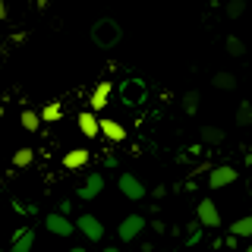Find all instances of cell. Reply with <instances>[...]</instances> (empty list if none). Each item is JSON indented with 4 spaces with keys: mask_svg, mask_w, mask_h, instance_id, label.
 <instances>
[{
    "mask_svg": "<svg viewBox=\"0 0 252 252\" xmlns=\"http://www.w3.org/2000/svg\"><path fill=\"white\" fill-rule=\"evenodd\" d=\"M19 123H22V129H26V132H38V129H41V114L26 107V110L19 114Z\"/></svg>",
    "mask_w": 252,
    "mask_h": 252,
    "instance_id": "16",
    "label": "cell"
},
{
    "mask_svg": "<svg viewBox=\"0 0 252 252\" xmlns=\"http://www.w3.org/2000/svg\"><path fill=\"white\" fill-rule=\"evenodd\" d=\"M6 16H10V6H6V0H0V22H3Z\"/></svg>",
    "mask_w": 252,
    "mask_h": 252,
    "instance_id": "28",
    "label": "cell"
},
{
    "mask_svg": "<svg viewBox=\"0 0 252 252\" xmlns=\"http://www.w3.org/2000/svg\"><path fill=\"white\" fill-rule=\"evenodd\" d=\"M44 227H47V233H54V236H63V240H69V236L76 233V224H73V220H69L66 215H60V211L47 215V218H44Z\"/></svg>",
    "mask_w": 252,
    "mask_h": 252,
    "instance_id": "6",
    "label": "cell"
},
{
    "mask_svg": "<svg viewBox=\"0 0 252 252\" xmlns=\"http://www.w3.org/2000/svg\"><path fill=\"white\" fill-rule=\"evenodd\" d=\"M38 114H41V123H57L63 117V104H60V101H47Z\"/></svg>",
    "mask_w": 252,
    "mask_h": 252,
    "instance_id": "17",
    "label": "cell"
},
{
    "mask_svg": "<svg viewBox=\"0 0 252 252\" xmlns=\"http://www.w3.org/2000/svg\"><path fill=\"white\" fill-rule=\"evenodd\" d=\"M236 123H240V126L252 123V104H249V101H243V104L236 107Z\"/></svg>",
    "mask_w": 252,
    "mask_h": 252,
    "instance_id": "24",
    "label": "cell"
},
{
    "mask_svg": "<svg viewBox=\"0 0 252 252\" xmlns=\"http://www.w3.org/2000/svg\"><path fill=\"white\" fill-rule=\"evenodd\" d=\"M32 161H35V148L22 145V148H16V152H13V167H16V170L32 167Z\"/></svg>",
    "mask_w": 252,
    "mask_h": 252,
    "instance_id": "15",
    "label": "cell"
},
{
    "mask_svg": "<svg viewBox=\"0 0 252 252\" xmlns=\"http://www.w3.org/2000/svg\"><path fill=\"white\" fill-rule=\"evenodd\" d=\"M35 6H38V10H41V13H44V10H47V6H51V0H35Z\"/></svg>",
    "mask_w": 252,
    "mask_h": 252,
    "instance_id": "29",
    "label": "cell"
},
{
    "mask_svg": "<svg viewBox=\"0 0 252 252\" xmlns=\"http://www.w3.org/2000/svg\"><path fill=\"white\" fill-rule=\"evenodd\" d=\"M152 195H155V199H164V195H167V186H155Z\"/></svg>",
    "mask_w": 252,
    "mask_h": 252,
    "instance_id": "27",
    "label": "cell"
},
{
    "mask_svg": "<svg viewBox=\"0 0 252 252\" xmlns=\"http://www.w3.org/2000/svg\"><path fill=\"white\" fill-rule=\"evenodd\" d=\"M76 230L82 233L89 243H101V240H104V224H101L94 215H79L76 218Z\"/></svg>",
    "mask_w": 252,
    "mask_h": 252,
    "instance_id": "5",
    "label": "cell"
},
{
    "mask_svg": "<svg viewBox=\"0 0 252 252\" xmlns=\"http://www.w3.org/2000/svg\"><path fill=\"white\" fill-rule=\"evenodd\" d=\"M230 233H233V236H246V240H252V215L233 220V224H230Z\"/></svg>",
    "mask_w": 252,
    "mask_h": 252,
    "instance_id": "20",
    "label": "cell"
},
{
    "mask_svg": "<svg viewBox=\"0 0 252 252\" xmlns=\"http://www.w3.org/2000/svg\"><path fill=\"white\" fill-rule=\"evenodd\" d=\"M123 104H142V101L148 98V89H145V82H139V79H132V82H126L123 85Z\"/></svg>",
    "mask_w": 252,
    "mask_h": 252,
    "instance_id": "12",
    "label": "cell"
},
{
    "mask_svg": "<svg viewBox=\"0 0 252 252\" xmlns=\"http://www.w3.org/2000/svg\"><path fill=\"white\" fill-rule=\"evenodd\" d=\"M195 220L205 227V230H218L220 227V211H218V202L215 199H199V205H195Z\"/></svg>",
    "mask_w": 252,
    "mask_h": 252,
    "instance_id": "2",
    "label": "cell"
},
{
    "mask_svg": "<svg viewBox=\"0 0 252 252\" xmlns=\"http://www.w3.org/2000/svg\"><path fill=\"white\" fill-rule=\"evenodd\" d=\"M117 189H120V192H123L129 202H142V199L148 195L145 186H142V180L136 177V173H120V177H117Z\"/></svg>",
    "mask_w": 252,
    "mask_h": 252,
    "instance_id": "4",
    "label": "cell"
},
{
    "mask_svg": "<svg viewBox=\"0 0 252 252\" xmlns=\"http://www.w3.org/2000/svg\"><path fill=\"white\" fill-rule=\"evenodd\" d=\"M224 47H227V54H230V57H236V60L246 54V41H243L240 35H227V44H224Z\"/></svg>",
    "mask_w": 252,
    "mask_h": 252,
    "instance_id": "21",
    "label": "cell"
},
{
    "mask_svg": "<svg viewBox=\"0 0 252 252\" xmlns=\"http://www.w3.org/2000/svg\"><path fill=\"white\" fill-rule=\"evenodd\" d=\"M110 92H114V82L110 79H101L98 85L92 89V101H89V110H94V114H101V110H107L110 104Z\"/></svg>",
    "mask_w": 252,
    "mask_h": 252,
    "instance_id": "7",
    "label": "cell"
},
{
    "mask_svg": "<svg viewBox=\"0 0 252 252\" xmlns=\"http://www.w3.org/2000/svg\"><path fill=\"white\" fill-rule=\"evenodd\" d=\"M104 252H117V246H107V249H104Z\"/></svg>",
    "mask_w": 252,
    "mask_h": 252,
    "instance_id": "31",
    "label": "cell"
},
{
    "mask_svg": "<svg viewBox=\"0 0 252 252\" xmlns=\"http://www.w3.org/2000/svg\"><path fill=\"white\" fill-rule=\"evenodd\" d=\"M101 189H104V177H101V173H89V177H85V183L79 186V199H94V195H101Z\"/></svg>",
    "mask_w": 252,
    "mask_h": 252,
    "instance_id": "14",
    "label": "cell"
},
{
    "mask_svg": "<svg viewBox=\"0 0 252 252\" xmlns=\"http://www.w3.org/2000/svg\"><path fill=\"white\" fill-rule=\"evenodd\" d=\"M142 230H145V218L142 215H126L120 224H117V240L120 243H132V240H139Z\"/></svg>",
    "mask_w": 252,
    "mask_h": 252,
    "instance_id": "3",
    "label": "cell"
},
{
    "mask_svg": "<svg viewBox=\"0 0 252 252\" xmlns=\"http://www.w3.org/2000/svg\"><path fill=\"white\" fill-rule=\"evenodd\" d=\"M199 139L205 142V145H220V142H224V129H220V126H202Z\"/></svg>",
    "mask_w": 252,
    "mask_h": 252,
    "instance_id": "18",
    "label": "cell"
},
{
    "mask_svg": "<svg viewBox=\"0 0 252 252\" xmlns=\"http://www.w3.org/2000/svg\"><path fill=\"white\" fill-rule=\"evenodd\" d=\"M57 211H60V215H66V218H69V211H73V202H69V199H63Z\"/></svg>",
    "mask_w": 252,
    "mask_h": 252,
    "instance_id": "26",
    "label": "cell"
},
{
    "mask_svg": "<svg viewBox=\"0 0 252 252\" xmlns=\"http://www.w3.org/2000/svg\"><path fill=\"white\" fill-rule=\"evenodd\" d=\"M180 104H183V114L186 117H195V110H199V92H186Z\"/></svg>",
    "mask_w": 252,
    "mask_h": 252,
    "instance_id": "22",
    "label": "cell"
},
{
    "mask_svg": "<svg viewBox=\"0 0 252 252\" xmlns=\"http://www.w3.org/2000/svg\"><path fill=\"white\" fill-rule=\"evenodd\" d=\"M224 13H227V19H240V16L246 13V0H227Z\"/></svg>",
    "mask_w": 252,
    "mask_h": 252,
    "instance_id": "23",
    "label": "cell"
},
{
    "mask_svg": "<svg viewBox=\"0 0 252 252\" xmlns=\"http://www.w3.org/2000/svg\"><path fill=\"white\" fill-rule=\"evenodd\" d=\"M98 126H101V136L107 142H126V126L117 123L114 117H98Z\"/></svg>",
    "mask_w": 252,
    "mask_h": 252,
    "instance_id": "9",
    "label": "cell"
},
{
    "mask_svg": "<svg viewBox=\"0 0 252 252\" xmlns=\"http://www.w3.org/2000/svg\"><path fill=\"white\" fill-rule=\"evenodd\" d=\"M0 117H3V104H0Z\"/></svg>",
    "mask_w": 252,
    "mask_h": 252,
    "instance_id": "33",
    "label": "cell"
},
{
    "mask_svg": "<svg viewBox=\"0 0 252 252\" xmlns=\"http://www.w3.org/2000/svg\"><path fill=\"white\" fill-rule=\"evenodd\" d=\"M236 183V167H227V164H218L208 173V189H224Z\"/></svg>",
    "mask_w": 252,
    "mask_h": 252,
    "instance_id": "8",
    "label": "cell"
},
{
    "mask_svg": "<svg viewBox=\"0 0 252 252\" xmlns=\"http://www.w3.org/2000/svg\"><path fill=\"white\" fill-rule=\"evenodd\" d=\"M120 38H123V29L117 26L114 19H98L92 26V41L98 44V47H114V44H120Z\"/></svg>",
    "mask_w": 252,
    "mask_h": 252,
    "instance_id": "1",
    "label": "cell"
},
{
    "mask_svg": "<svg viewBox=\"0 0 252 252\" xmlns=\"http://www.w3.org/2000/svg\"><path fill=\"white\" fill-rule=\"evenodd\" d=\"M89 161H92L89 148H69V152L63 155V167L66 170H82V167H89Z\"/></svg>",
    "mask_w": 252,
    "mask_h": 252,
    "instance_id": "10",
    "label": "cell"
},
{
    "mask_svg": "<svg viewBox=\"0 0 252 252\" xmlns=\"http://www.w3.org/2000/svg\"><path fill=\"white\" fill-rule=\"evenodd\" d=\"M76 123H79V132H82L85 139H98V136H101V126H98L94 110H82V114L76 117Z\"/></svg>",
    "mask_w": 252,
    "mask_h": 252,
    "instance_id": "11",
    "label": "cell"
},
{
    "mask_svg": "<svg viewBox=\"0 0 252 252\" xmlns=\"http://www.w3.org/2000/svg\"><path fill=\"white\" fill-rule=\"evenodd\" d=\"M246 252H252V243H249V246H246Z\"/></svg>",
    "mask_w": 252,
    "mask_h": 252,
    "instance_id": "32",
    "label": "cell"
},
{
    "mask_svg": "<svg viewBox=\"0 0 252 252\" xmlns=\"http://www.w3.org/2000/svg\"><path fill=\"white\" fill-rule=\"evenodd\" d=\"M69 252H85V246H73V249H69Z\"/></svg>",
    "mask_w": 252,
    "mask_h": 252,
    "instance_id": "30",
    "label": "cell"
},
{
    "mask_svg": "<svg viewBox=\"0 0 252 252\" xmlns=\"http://www.w3.org/2000/svg\"><path fill=\"white\" fill-rule=\"evenodd\" d=\"M26 38H29V32H13V35L6 38V41H10L13 47H22V44H26Z\"/></svg>",
    "mask_w": 252,
    "mask_h": 252,
    "instance_id": "25",
    "label": "cell"
},
{
    "mask_svg": "<svg viewBox=\"0 0 252 252\" xmlns=\"http://www.w3.org/2000/svg\"><path fill=\"white\" fill-rule=\"evenodd\" d=\"M211 85L220 89V92H233L236 89V76L233 73H215L211 76Z\"/></svg>",
    "mask_w": 252,
    "mask_h": 252,
    "instance_id": "19",
    "label": "cell"
},
{
    "mask_svg": "<svg viewBox=\"0 0 252 252\" xmlns=\"http://www.w3.org/2000/svg\"><path fill=\"white\" fill-rule=\"evenodd\" d=\"M35 246V230L32 227H19L13 233V243H10V252H32Z\"/></svg>",
    "mask_w": 252,
    "mask_h": 252,
    "instance_id": "13",
    "label": "cell"
}]
</instances>
